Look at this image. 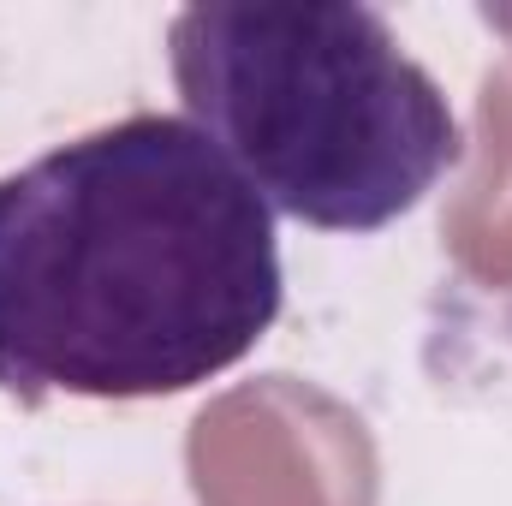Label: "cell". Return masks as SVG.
Listing matches in <instances>:
<instances>
[{
    "label": "cell",
    "instance_id": "cell-2",
    "mask_svg": "<svg viewBox=\"0 0 512 506\" xmlns=\"http://www.w3.org/2000/svg\"><path fill=\"white\" fill-rule=\"evenodd\" d=\"M185 120L316 233H382L465 155L447 90L364 0H203L167 18Z\"/></svg>",
    "mask_w": 512,
    "mask_h": 506
},
{
    "label": "cell",
    "instance_id": "cell-1",
    "mask_svg": "<svg viewBox=\"0 0 512 506\" xmlns=\"http://www.w3.org/2000/svg\"><path fill=\"white\" fill-rule=\"evenodd\" d=\"M286 304L274 209L185 114H126L0 173V387L167 399Z\"/></svg>",
    "mask_w": 512,
    "mask_h": 506
}]
</instances>
